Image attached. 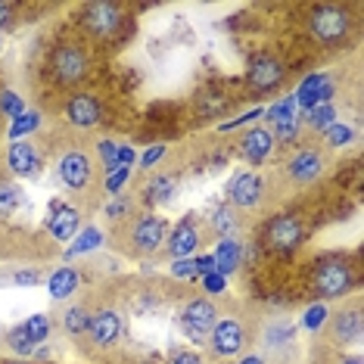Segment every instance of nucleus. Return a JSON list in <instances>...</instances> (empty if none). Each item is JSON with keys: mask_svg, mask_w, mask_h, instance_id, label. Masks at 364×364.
Segmentation results:
<instances>
[{"mask_svg": "<svg viewBox=\"0 0 364 364\" xmlns=\"http://www.w3.org/2000/svg\"><path fill=\"white\" fill-rule=\"evenodd\" d=\"M355 284H358V277L346 259H324L311 271V287L321 299H343L355 289Z\"/></svg>", "mask_w": 364, "mask_h": 364, "instance_id": "obj_1", "label": "nucleus"}, {"mask_svg": "<svg viewBox=\"0 0 364 364\" xmlns=\"http://www.w3.org/2000/svg\"><path fill=\"white\" fill-rule=\"evenodd\" d=\"M352 16L346 10H339V6H314L309 13V31L311 38L318 41V44L324 47H339L346 44V41L352 38Z\"/></svg>", "mask_w": 364, "mask_h": 364, "instance_id": "obj_2", "label": "nucleus"}, {"mask_svg": "<svg viewBox=\"0 0 364 364\" xmlns=\"http://www.w3.org/2000/svg\"><path fill=\"white\" fill-rule=\"evenodd\" d=\"M50 75L65 87H75L90 75V56L78 44H56L50 53Z\"/></svg>", "mask_w": 364, "mask_h": 364, "instance_id": "obj_3", "label": "nucleus"}, {"mask_svg": "<svg viewBox=\"0 0 364 364\" xmlns=\"http://www.w3.org/2000/svg\"><path fill=\"white\" fill-rule=\"evenodd\" d=\"M302 240H305V221L299 218V215L287 212V215H277V218L268 221L262 243H264V250L268 252L293 255L302 246Z\"/></svg>", "mask_w": 364, "mask_h": 364, "instance_id": "obj_4", "label": "nucleus"}, {"mask_svg": "<svg viewBox=\"0 0 364 364\" xmlns=\"http://www.w3.org/2000/svg\"><path fill=\"white\" fill-rule=\"evenodd\" d=\"M205 339H209L212 352L218 355V358H234V355L250 349L252 330H250L246 321H240V318H218Z\"/></svg>", "mask_w": 364, "mask_h": 364, "instance_id": "obj_5", "label": "nucleus"}, {"mask_svg": "<svg viewBox=\"0 0 364 364\" xmlns=\"http://www.w3.org/2000/svg\"><path fill=\"white\" fill-rule=\"evenodd\" d=\"M165 243V221L159 215H137L128 221L125 252L128 255H153Z\"/></svg>", "mask_w": 364, "mask_h": 364, "instance_id": "obj_6", "label": "nucleus"}, {"mask_svg": "<svg viewBox=\"0 0 364 364\" xmlns=\"http://www.w3.org/2000/svg\"><path fill=\"white\" fill-rule=\"evenodd\" d=\"M280 171L287 175V181H293L299 187L314 184L327 171V153L321 146H299V150L289 153L284 159V168Z\"/></svg>", "mask_w": 364, "mask_h": 364, "instance_id": "obj_7", "label": "nucleus"}, {"mask_svg": "<svg viewBox=\"0 0 364 364\" xmlns=\"http://www.w3.org/2000/svg\"><path fill=\"white\" fill-rule=\"evenodd\" d=\"M81 26L90 38L97 41H109L122 31L125 26V10H122L119 4H87L85 10H81Z\"/></svg>", "mask_w": 364, "mask_h": 364, "instance_id": "obj_8", "label": "nucleus"}, {"mask_svg": "<svg viewBox=\"0 0 364 364\" xmlns=\"http://www.w3.org/2000/svg\"><path fill=\"white\" fill-rule=\"evenodd\" d=\"M203 246V221L200 215H184V218L175 225V230L168 234V259L178 262V259H196V250Z\"/></svg>", "mask_w": 364, "mask_h": 364, "instance_id": "obj_9", "label": "nucleus"}, {"mask_svg": "<svg viewBox=\"0 0 364 364\" xmlns=\"http://www.w3.org/2000/svg\"><path fill=\"white\" fill-rule=\"evenodd\" d=\"M287 78L284 63L277 60L274 53H255L250 65H246V85L259 94H268V90H277Z\"/></svg>", "mask_w": 364, "mask_h": 364, "instance_id": "obj_10", "label": "nucleus"}, {"mask_svg": "<svg viewBox=\"0 0 364 364\" xmlns=\"http://www.w3.org/2000/svg\"><path fill=\"white\" fill-rule=\"evenodd\" d=\"M87 336L97 349H112L122 336H125V314L119 309H100L90 314Z\"/></svg>", "mask_w": 364, "mask_h": 364, "instance_id": "obj_11", "label": "nucleus"}, {"mask_svg": "<svg viewBox=\"0 0 364 364\" xmlns=\"http://www.w3.org/2000/svg\"><path fill=\"white\" fill-rule=\"evenodd\" d=\"M215 321H218V305L212 299H190L184 305V311H181V327H184L187 336H193V339L209 336Z\"/></svg>", "mask_w": 364, "mask_h": 364, "instance_id": "obj_12", "label": "nucleus"}, {"mask_svg": "<svg viewBox=\"0 0 364 364\" xmlns=\"http://www.w3.org/2000/svg\"><path fill=\"white\" fill-rule=\"evenodd\" d=\"M228 200L234 209H255L264 200V184L255 171H240L228 184Z\"/></svg>", "mask_w": 364, "mask_h": 364, "instance_id": "obj_13", "label": "nucleus"}, {"mask_svg": "<svg viewBox=\"0 0 364 364\" xmlns=\"http://www.w3.org/2000/svg\"><path fill=\"white\" fill-rule=\"evenodd\" d=\"M65 119H69L72 128L90 131V128L100 125L103 106H100V100H97L94 94H85V90H81V94H75L69 103H65Z\"/></svg>", "mask_w": 364, "mask_h": 364, "instance_id": "obj_14", "label": "nucleus"}, {"mask_svg": "<svg viewBox=\"0 0 364 364\" xmlns=\"http://www.w3.org/2000/svg\"><path fill=\"white\" fill-rule=\"evenodd\" d=\"M324 327H327L330 343H336V346L358 343L361 339V309L358 305H352V309H343V311L330 314Z\"/></svg>", "mask_w": 364, "mask_h": 364, "instance_id": "obj_15", "label": "nucleus"}, {"mask_svg": "<svg viewBox=\"0 0 364 364\" xmlns=\"http://www.w3.org/2000/svg\"><path fill=\"white\" fill-rule=\"evenodd\" d=\"M90 159L87 153L81 150H69L60 156V162H56V175H60V181L69 190H85L90 184Z\"/></svg>", "mask_w": 364, "mask_h": 364, "instance_id": "obj_16", "label": "nucleus"}, {"mask_svg": "<svg viewBox=\"0 0 364 364\" xmlns=\"http://www.w3.org/2000/svg\"><path fill=\"white\" fill-rule=\"evenodd\" d=\"M333 94H336V85H333V78L324 75V72H314V75H309L299 85V90H296V106H302L305 112L311 109V106H321V103H330L333 100Z\"/></svg>", "mask_w": 364, "mask_h": 364, "instance_id": "obj_17", "label": "nucleus"}, {"mask_svg": "<svg viewBox=\"0 0 364 364\" xmlns=\"http://www.w3.org/2000/svg\"><path fill=\"white\" fill-rule=\"evenodd\" d=\"M274 134H271V128L264 125H255L250 128L243 137H240V156H243L250 165H262L271 159V153H274Z\"/></svg>", "mask_w": 364, "mask_h": 364, "instance_id": "obj_18", "label": "nucleus"}, {"mask_svg": "<svg viewBox=\"0 0 364 364\" xmlns=\"http://www.w3.org/2000/svg\"><path fill=\"white\" fill-rule=\"evenodd\" d=\"M6 168L19 178H35L41 171V156L35 150V144H28V140H16V144L10 146V153H6Z\"/></svg>", "mask_w": 364, "mask_h": 364, "instance_id": "obj_19", "label": "nucleus"}, {"mask_svg": "<svg viewBox=\"0 0 364 364\" xmlns=\"http://www.w3.org/2000/svg\"><path fill=\"white\" fill-rule=\"evenodd\" d=\"M47 228H50L53 240H60V243H65V240H75V234L81 230V212L72 209V205H60V209L50 215Z\"/></svg>", "mask_w": 364, "mask_h": 364, "instance_id": "obj_20", "label": "nucleus"}, {"mask_svg": "<svg viewBox=\"0 0 364 364\" xmlns=\"http://www.w3.org/2000/svg\"><path fill=\"white\" fill-rule=\"evenodd\" d=\"M212 259H215V271H218L221 277H228V274H234V271L240 268V262H243V246H240L234 237L218 240Z\"/></svg>", "mask_w": 364, "mask_h": 364, "instance_id": "obj_21", "label": "nucleus"}, {"mask_svg": "<svg viewBox=\"0 0 364 364\" xmlns=\"http://www.w3.org/2000/svg\"><path fill=\"white\" fill-rule=\"evenodd\" d=\"M78 284H81L78 268H72V264H63V268H56L53 274H50V280H47V293H50V299L63 302V299H69V296L75 293Z\"/></svg>", "mask_w": 364, "mask_h": 364, "instance_id": "obj_22", "label": "nucleus"}, {"mask_svg": "<svg viewBox=\"0 0 364 364\" xmlns=\"http://www.w3.org/2000/svg\"><path fill=\"white\" fill-rule=\"evenodd\" d=\"M103 243V234L97 228H81L75 240H72V246L65 250V259H78V255H85V252H94L97 246Z\"/></svg>", "mask_w": 364, "mask_h": 364, "instance_id": "obj_23", "label": "nucleus"}, {"mask_svg": "<svg viewBox=\"0 0 364 364\" xmlns=\"http://www.w3.org/2000/svg\"><path fill=\"white\" fill-rule=\"evenodd\" d=\"M175 190H178V181L175 178H168V175H156L150 184H146V203H153V205H165L175 196Z\"/></svg>", "mask_w": 364, "mask_h": 364, "instance_id": "obj_24", "label": "nucleus"}, {"mask_svg": "<svg viewBox=\"0 0 364 364\" xmlns=\"http://www.w3.org/2000/svg\"><path fill=\"white\" fill-rule=\"evenodd\" d=\"M87 324H90V311L85 309V305H72V309H65V314H63L65 333L81 336V333H87Z\"/></svg>", "mask_w": 364, "mask_h": 364, "instance_id": "obj_25", "label": "nucleus"}, {"mask_svg": "<svg viewBox=\"0 0 364 364\" xmlns=\"http://www.w3.org/2000/svg\"><path fill=\"white\" fill-rule=\"evenodd\" d=\"M305 122H309V128H311V131H327V128L336 122V109H333V103L311 106V109L305 112Z\"/></svg>", "mask_w": 364, "mask_h": 364, "instance_id": "obj_26", "label": "nucleus"}, {"mask_svg": "<svg viewBox=\"0 0 364 364\" xmlns=\"http://www.w3.org/2000/svg\"><path fill=\"white\" fill-rule=\"evenodd\" d=\"M22 330H26V336L31 339V343H44L47 336H50V330H53V324H50V314H31V318L22 324Z\"/></svg>", "mask_w": 364, "mask_h": 364, "instance_id": "obj_27", "label": "nucleus"}, {"mask_svg": "<svg viewBox=\"0 0 364 364\" xmlns=\"http://www.w3.org/2000/svg\"><path fill=\"white\" fill-rule=\"evenodd\" d=\"M212 228L221 234V240H228V237H234L237 234V215L230 205H218L212 215Z\"/></svg>", "mask_w": 364, "mask_h": 364, "instance_id": "obj_28", "label": "nucleus"}, {"mask_svg": "<svg viewBox=\"0 0 364 364\" xmlns=\"http://www.w3.org/2000/svg\"><path fill=\"white\" fill-rule=\"evenodd\" d=\"M22 203V190L10 184V181H0V218H6V215H13L19 209Z\"/></svg>", "mask_w": 364, "mask_h": 364, "instance_id": "obj_29", "label": "nucleus"}, {"mask_svg": "<svg viewBox=\"0 0 364 364\" xmlns=\"http://www.w3.org/2000/svg\"><path fill=\"white\" fill-rule=\"evenodd\" d=\"M299 131H302V122L299 119H284V122H277L274 128H271V134H274V144H296L299 140Z\"/></svg>", "mask_w": 364, "mask_h": 364, "instance_id": "obj_30", "label": "nucleus"}, {"mask_svg": "<svg viewBox=\"0 0 364 364\" xmlns=\"http://www.w3.org/2000/svg\"><path fill=\"white\" fill-rule=\"evenodd\" d=\"M324 140H327V146H349L355 140V128L349 122H333V125L324 131Z\"/></svg>", "mask_w": 364, "mask_h": 364, "instance_id": "obj_31", "label": "nucleus"}, {"mask_svg": "<svg viewBox=\"0 0 364 364\" xmlns=\"http://www.w3.org/2000/svg\"><path fill=\"white\" fill-rule=\"evenodd\" d=\"M38 125H41L38 112H22L19 119H13V125H10V140L16 144V140H22L26 134H31V131H38Z\"/></svg>", "mask_w": 364, "mask_h": 364, "instance_id": "obj_32", "label": "nucleus"}, {"mask_svg": "<svg viewBox=\"0 0 364 364\" xmlns=\"http://www.w3.org/2000/svg\"><path fill=\"white\" fill-rule=\"evenodd\" d=\"M296 109H299V106H296V97H284V100L274 103L271 109H262V115L277 125V122H284V119H296Z\"/></svg>", "mask_w": 364, "mask_h": 364, "instance_id": "obj_33", "label": "nucleus"}, {"mask_svg": "<svg viewBox=\"0 0 364 364\" xmlns=\"http://www.w3.org/2000/svg\"><path fill=\"white\" fill-rule=\"evenodd\" d=\"M6 346H10L16 355H31V349H35V343L26 336V330L22 327H13L10 333H6Z\"/></svg>", "mask_w": 364, "mask_h": 364, "instance_id": "obj_34", "label": "nucleus"}, {"mask_svg": "<svg viewBox=\"0 0 364 364\" xmlns=\"http://www.w3.org/2000/svg\"><path fill=\"white\" fill-rule=\"evenodd\" d=\"M128 178H131V168H112V171H106V193L109 196H119L122 193V187L128 184Z\"/></svg>", "mask_w": 364, "mask_h": 364, "instance_id": "obj_35", "label": "nucleus"}, {"mask_svg": "<svg viewBox=\"0 0 364 364\" xmlns=\"http://www.w3.org/2000/svg\"><path fill=\"white\" fill-rule=\"evenodd\" d=\"M327 318H330L327 305H311V309L302 314V327L305 330H321V327L327 324Z\"/></svg>", "mask_w": 364, "mask_h": 364, "instance_id": "obj_36", "label": "nucleus"}, {"mask_svg": "<svg viewBox=\"0 0 364 364\" xmlns=\"http://www.w3.org/2000/svg\"><path fill=\"white\" fill-rule=\"evenodd\" d=\"M0 109L10 115V119H19V115L26 112V103H22V97H16L13 90H4V94H0Z\"/></svg>", "mask_w": 364, "mask_h": 364, "instance_id": "obj_37", "label": "nucleus"}, {"mask_svg": "<svg viewBox=\"0 0 364 364\" xmlns=\"http://www.w3.org/2000/svg\"><path fill=\"white\" fill-rule=\"evenodd\" d=\"M168 274L175 280H193L196 277V264H193V259H178V262H171Z\"/></svg>", "mask_w": 364, "mask_h": 364, "instance_id": "obj_38", "label": "nucleus"}, {"mask_svg": "<svg viewBox=\"0 0 364 364\" xmlns=\"http://www.w3.org/2000/svg\"><path fill=\"white\" fill-rule=\"evenodd\" d=\"M97 153H100V159L106 162V171L119 168V165H115V159H119V144H112V140H100V144H97Z\"/></svg>", "mask_w": 364, "mask_h": 364, "instance_id": "obj_39", "label": "nucleus"}, {"mask_svg": "<svg viewBox=\"0 0 364 364\" xmlns=\"http://www.w3.org/2000/svg\"><path fill=\"white\" fill-rule=\"evenodd\" d=\"M165 150H168V146H165V144H153L150 150H146V153L137 159V162H140V168H153V165H156V162H159L162 156H165Z\"/></svg>", "mask_w": 364, "mask_h": 364, "instance_id": "obj_40", "label": "nucleus"}, {"mask_svg": "<svg viewBox=\"0 0 364 364\" xmlns=\"http://www.w3.org/2000/svg\"><path fill=\"white\" fill-rule=\"evenodd\" d=\"M203 289H205V293H212V296L225 293V289H228V277H221L218 271H215V274H205L203 277Z\"/></svg>", "mask_w": 364, "mask_h": 364, "instance_id": "obj_41", "label": "nucleus"}, {"mask_svg": "<svg viewBox=\"0 0 364 364\" xmlns=\"http://www.w3.org/2000/svg\"><path fill=\"white\" fill-rule=\"evenodd\" d=\"M119 196H122V193H119ZM119 196H115V200L106 205V218H109V221H125V215H128V203L119 200Z\"/></svg>", "mask_w": 364, "mask_h": 364, "instance_id": "obj_42", "label": "nucleus"}, {"mask_svg": "<svg viewBox=\"0 0 364 364\" xmlns=\"http://www.w3.org/2000/svg\"><path fill=\"white\" fill-rule=\"evenodd\" d=\"M252 119H262V109H250L246 115H237L234 122H225L218 131H234V128H240V125H246V122H252Z\"/></svg>", "mask_w": 364, "mask_h": 364, "instance_id": "obj_43", "label": "nucleus"}, {"mask_svg": "<svg viewBox=\"0 0 364 364\" xmlns=\"http://www.w3.org/2000/svg\"><path fill=\"white\" fill-rule=\"evenodd\" d=\"M13 284H19V287H35V284H41V274H35V271H16V274H13Z\"/></svg>", "mask_w": 364, "mask_h": 364, "instance_id": "obj_44", "label": "nucleus"}, {"mask_svg": "<svg viewBox=\"0 0 364 364\" xmlns=\"http://www.w3.org/2000/svg\"><path fill=\"white\" fill-rule=\"evenodd\" d=\"M171 364H205V361H203V355H200V352L187 349V352H178L175 358H171Z\"/></svg>", "mask_w": 364, "mask_h": 364, "instance_id": "obj_45", "label": "nucleus"}, {"mask_svg": "<svg viewBox=\"0 0 364 364\" xmlns=\"http://www.w3.org/2000/svg\"><path fill=\"white\" fill-rule=\"evenodd\" d=\"M193 264H196V274H215V259L212 255H200V259H193Z\"/></svg>", "mask_w": 364, "mask_h": 364, "instance_id": "obj_46", "label": "nucleus"}, {"mask_svg": "<svg viewBox=\"0 0 364 364\" xmlns=\"http://www.w3.org/2000/svg\"><path fill=\"white\" fill-rule=\"evenodd\" d=\"M13 13H16V6L13 4H4V0H0V28H6L13 22Z\"/></svg>", "mask_w": 364, "mask_h": 364, "instance_id": "obj_47", "label": "nucleus"}, {"mask_svg": "<svg viewBox=\"0 0 364 364\" xmlns=\"http://www.w3.org/2000/svg\"><path fill=\"white\" fill-rule=\"evenodd\" d=\"M237 364H264V358L262 355H250V358H240Z\"/></svg>", "mask_w": 364, "mask_h": 364, "instance_id": "obj_48", "label": "nucleus"}, {"mask_svg": "<svg viewBox=\"0 0 364 364\" xmlns=\"http://www.w3.org/2000/svg\"><path fill=\"white\" fill-rule=\"evenodd\" d=\"M339 364H364V361H361V355H346Z\"/></svg>", "mask_w": 364, "mask_h": 364, "instance_id": "obj_49", "label": "nucleus"}, {"mask_svg": "<svg viewBox=\"0 0 364 364\" xmlns=\"http://www.w3.org/2000/svg\"><path fill=\"white\" fill-rule=\"evenodd\" d=\"M6 364H26V361H6Z\"/></svg>", "mask_w": 364, "mask_h": 364, "instance_id": "obj_50", "label": "nucleus"}, {"mask_svg": "<svg viewBox=\"0 0 364 364\" xmlns=\"http://www.w3.org/2000/svg\"><path fill=\"white\" fill-rule=\"evenodd\" d=\"M0 336H4V330H0Z\"/></svg>", "mask_w": 364, "mask_h": 364, "instance_id": "obj_51", "label": "nucleus"}]
</instances>
